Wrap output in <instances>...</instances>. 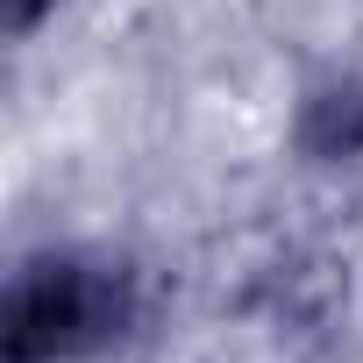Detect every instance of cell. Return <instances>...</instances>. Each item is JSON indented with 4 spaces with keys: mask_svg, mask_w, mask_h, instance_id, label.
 Returning <instances> with one entry per match:
<instances>
[{
    "mask_svg": "<svg viewBox=\"0 0 363 363\" xmlns=\"http://www.w3.org/2000/svg\"><path fill=\"white\" fill-rule=\"evenodd\" d=\"M36 328H50V349H72L79 328H107V306H100V292H86L79 271H57L43 285H22V299H15V342H29Z\"/></svg>",
    "mask_w": 363,
    "mask_h": 363,
    "instance_id": "1",
    "label": "cell"
}]
</instances>
